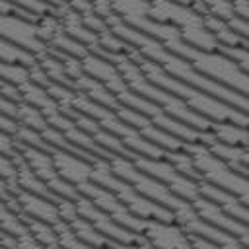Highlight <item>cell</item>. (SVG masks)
Wrapping results in <instances>:
<instances>
[{
  "instance_id": "cell-1",
  "label": "cell",
  "mask_w": 249,
  "mask_h": 249,
  "mask_svg": "<svg viewBox=\"0 0 249 249\" xmlns=\"http://www.w3.org/2000/svg\"><path fill=\"white\" fill-rule=\"evenodd\" d=\"M107 23L121 39H124L128 45H132L146 58H150L156 64H160L173 78H177V80H181V82H185V84H189L193 88H198V89L210 93L212 97H216V99H220L224 103H230L231 107H235V109H239V111L249 115V97L247 95H243V93H239V91H235V89H231V88L208 78L206 74L196 70L187 58L171 53L169 49H165L154 37H150V35H146V33L123 23L115 14L107 18Z\"/></svg>"
},
{
  "instance_id": "cell-2",
  "label": "cell",
  "mask_w": 249,
  "mask_h": 249,
  "mask_svg": "<svg viewBox=\"0 0 249 249\" xmlns=\"http://www.w3.org/2000/svg\"><path fill=\"white\" fill-rule=\"evenodd\" d=\"M126 54L140 66V70L144 72V76L152 84H156V86L163 88L165 91L177 95L181 101H185L193 111L200 113L202 117H206L210 121H216V123H235V124H241V126H249V115L247 113L231 107L230 103H224V101L212 97L210 93H206L198 88H193V86L173 78L160 64L146 58L144 54H140L132 45H128Z\"/></svg>"
},
{
  "instance_id": "cell-3",
  "label": "cell",
  "mask_w": 249,
  "mask_h": 249,
  "mask_svg": "<svg viewBox=\"0 0 249 249\" xmlns=\"http://www.w3.org/2000/svg\"><path fill=\"white\" fill-rule=\"evenodd\" d=\"M109 165H111V169L115 171V175H119V177L124 179L126 183H130L140 195H144V196H148L150 200H154V202H158V204L169 208V210L173 212L177 224H181V222H185L187 218H191L193 214H196L193 202L181 198V196L175 195L167 185H163V183L158 181L156 177L148 175L146 171L138 169L130 158H126V156H117V154H115V156L109 160Z\"/></svg>"
},
{
  "instance_id": "cell-4",
  "label": "cell",
  "mask_w": 249,
  "mask_h": 249,
  "mask_svg": "<svg viewBox=\"0 0 249 249\" xmlns=\"http://www.w3.org/2000/svg\"><path fill=\"white\" fill-rule=\"evenodd\" d=\"M152 19L177 27L181 37L196 49L202 51L220 49V43L208 29L204 16L193 8H187L173 0H152Z\"/></svg>"
},
{
  "instance_id": "cell-5",
  "label": "cell",
  "mask_w": 249,
  "mask_h": 249,
  "mask_svg": "<svg viewBox=\"0 0 249 249\" xmlns=\"http://www.w3.org/2000/svg\"><path fill=\"white\" fill-rule=\"evenodd\" d=\"M185 152L193 156L195 165L204 181L226 189L228 193H231L235 198H239L243 204L249 206V177L247 175L237 171L226 160L218 158L206 144L185 142Z\"/></svg>"
},
{
  "instance_id": "cell-6",
  "label": "cell",
  "mask_w": 249,
  "mask_h": 249,
  "mask_svg": "<svg viewBox=\"0 0 249 249\" xmlns=\"http://www.w3.org/2000/svg\"><path fill=\"white\" fill-rule=\"evenodd\" d=\"M128 230L146 237V241L154 249H195L191 235L177 222H163L152 218H132L126 224Z\"/></svg>"
},
{
  "instance_id": "cell-7",
  "label": "cell",
  "mask_w": 249,
  "mask_h": 249,
  "mask_svg": "<svg viewBox=\"0 0 249 249\" xmlns=\"http://www.w3.org/2000/svg\"><path fill=\"white\" fill-rule=\"evenodd\" d=\"M130 160L134 161V165L142 171H146L148 175L156 177L158 181H161L163 185H167L175 195H179L181 198L193 202L195 198L200 196V181H195L187 175H183L171 161L158 160V158H148V156H140V154H132Z\"/></svg>"
},
{
  "instance_id": "cell-8",
  "label": "cell",
  "mask_w": 249,
  "mask_h": 249,
  "mask_svg": "<svg viewBox=\"0 0 249 249\" xmlns=\"http://www.w3.org/2000/svg\"><path fill=\"white\" fill-rule=\"evenodd\" d=\"M23 160L27 161V165L49 185V189L62 196V198H72V200H78L82 195L80 191L68 183L66 179H62V175L58 173L56 165H54V160H53V154L47 152V150H39V148H31V146H23V152H21Z\"/></svg>"
},
{
  "instance_id": "cell-9",
  "label": "cell",
  "mask_w": 249,
  "mask_h": 249,
  "mask_svg": "<svg viewBox=\"0 0 249 249\" xmlns=\"http://www.w3.org/2000/svg\"><path fill=\"white\" fill-rule=\"evenodd\" d=\"M0 29H2V39L10 41V43H14L18 47H23V49L31 51L37 58L45 56L47 43L39 35V23L21 19L18 16L2 14V18H0Z\"/></svg>"
},
{
  "instance_id": "cell-10",
  "label": "cell",
  "mask_w": 249,
  "mask_h": 249,
  "mask_svg": "<svg viewBox=\"0 0 249 249\" xmlns=\"http://www.w3.org/2000/svg\"><path fill=\"white\" fill-rule=\"evenodd\" d=\"M193 206H195L196 214H198L202 220H206V222H210L212 226H216V228H220V230H224V231L235 235V237L249 249V228H247L241 220L233 218V216H231L230 212H226L218 202H214V200H210V198H206V196H202V195L193 200Z\"/></svg>"
},
{
  "instance_id": "cell-11",
  "label": "cell",
  "mask_w": 249,
  "mask_h": 249,
  "mask_svg": "<svg viewBox=\"0 0 249 249\" xmlns=\"http://www.w3.org/2000/svg\"><path fill=\"white\" fill-rule=\"evenodd\" d=\"M82 68H84V72H86L88 76H91V78L99 80L103 86H107L109 91L117 95V99H119L123 93H126V91L130 89V88L126 86V82H124V78H123L119 66H117L115 62H111V60L99 56V54L89 53L88 56H84V58H82Z\"/></svg>"
},
{
  "instance_id": "cell-12",
  "label": "cell",
  "mask_w": 249,
  "mask_h": 249,
  "mask_svg": "<svg viewBox=\"0 0 249 249\" xmlns=\"http://www.w3.org/2000/svg\"><path fill=\"white\" fill-rule=\"evenodd\" d=\"M54 165L58 169V173L62 175V179H66L68 183H72L74 187L91 181V173H93V161H89L84 156H78L74 152L68 150H60V148H51Z\"/></svg>"
},
{
  "instance_id": "cell-13",
  "label": "cell",
  "mask_w": 249,
  "mask_h": 249,
  "mask_svg": "<svg viewBox=\"0 0 249 249\" xmlns=\"http://www.w3.org/2000/svg\"><path fill=\"white\" fill-rule=\"evenodd\" d=\"M16 198L19 202L21 214H25L29 218H35V220H41V222H47V224H53V226L62 220V214H60V208H58L56 200H51L47 196H41V195L23 191V189L18 193Z\"/></svg>"
},
{
  "instance_id": "cell-14",
  "label": "cell",
  "mask_w": 249,
  "mask_h": 249,
  "mask_svg": "<svg viewBox=\"0 0 249 249\" xmlns=\"http://www.w3.org/2000/svg\"><path fill=\"white\" fill-rule=\"evenodd\" d=\"M111 6L123 23L138 31L152 21V0H111Z\"/></svg>"
},
{
  "instance_id": "cell-15",
  "label": "cell",
  "mask_w": 249,
  "mask_h": 249,
  "mask_svg": "<svg viewBox=\"0 0 249 249\" xmlns=\"http://www.w3.org/2000/svg\"><path fill=\"white\" fill-rule=\"evenodd\" d=\"M198 187H200V195H202V196H206V198L218 202L226 212H230L233 218L241 220V222L249 228V206H247V204H243L239 198H235V196H233L231 193H228L226 189H222V187H218V185H214V183H208V181H204V179L198 183Z\"/></svg>"
},
{
  "instance_id": "cell-16",
  "label": "cell",
  "mask_w": 249,
  "mask_h": 249,
  "mask_svg": "<svg viewBox=\"0 0 249 249\" xmlns=\"http://www.w3.org/2000/svg\"><path fill=\"white\" fill-rule=\"evenodd\" d=\"M74 89H78L80 93L88 95V97L93 99L95 103H99V105H103V107H107V109H113V111H119L121 105H123V103L117 99V95L109 91L107 86H103L99 80H95V78H91V76H88V74H84L82 78H78V80L74 82Z\"/></svg>"
},
{
  "instance_id": "cell-17",
  "label": "cell",
  "mask_w": 249,
  "mask_h": 249,
  "mask_svg": "<svg viewBox=\"0 0 249 249\" xmlns=\"http://www.w3.org/2000/svg\"><path fill=\"white\" fill-rule=\"evenodd\" d=\"M204 19H206V25H208V29L212 31V35L218 39V43L220 45H226V47H243V49H249V41L241 35V33H237L231 25H230V21L228 19H222V18H216V16H212V14H208V16H204Z\"/></svg>"
},
{
  "instance_id": "cell-18",
  "label": "cell",
  "mask_w": 249,
  "mask_h": 249,
  "mask_svg": "<svg viewBox=\"0 0 249 249\" xmlns=\"http://www.w3.org/2000/svg\"><path fill=\"white\" fill-rule=\"evenodd\" d=\"M210 134L216 138V142H222L228 146H237V148H249V126L214 121Z\"/></svg>"
},
{
  "instance_id": "cell-19",
  "label": "cell",
  "mask_w": 249,
  "mask_h": 249,
  "mask_svg": "<svg viewBox=\"0 0 249 249\" xmlns=\"http://www.w3.org/2000/svg\"><path fill=\"white\" fill-rule=\"evenodd\" d=\"M2 62H8V64H21V66H27L31 68L35 62H37V56L23 49V47H18L6 39H2Z\"/></svg>"
},
{
  "instance_id": "cell-20",
  "label": "cell",
  "mask_w": 249,
  "mask_h": 249,
  "mask_svg": "<svg viewBox=\"0 0 249 249\" xmlns=\"http://www.w3.org/2000/svg\"><path fill=\"white\" fill-rule=\"evenodd\" d=\"M54 230H56V235H58V241H60V247L62 249H91L88 243H84L78 237V233L74 231V228L70 226V222H66L64 218L54 224Z\"/></svg>"
},
{
  "instance_id": "cell-21",
  "label": "cell",
  "mask_w": 249,
  "mask_h": 249,
  "mask_svg": "<svg viewBox=\"0 0 249 249\" xmlns=\"http://www.w3.org/2000/svg\"><path fill=\"white\" fill-rule=\"evenodd\" d=\"M165 160L171 161L183 175H187V177H191V179H195V181H202V177H200V173H198V169H196V165H195V160H193V156H191L189 152H185V150L167 152V158H165Z\"/></svg>"
},
{
  "instance_id": "cell-22",
  "label": "cell",
  "mask_w": 249,
  "mask_h": 249,
  "mask_svg": "<svg viewBox=\"0 0 249 249\" xmlns=\"http://www.w3.org/2000/svg\"><path fill=\"white\" fill-rule=\"evenodd\" d=\"M2 80L21 88L23 84H27L31 80V68L21 66V64H8L2 62Z\"/></svg>"
},
{
  "instance_id": "cell-23",
  "label": "cell",
  "mask_w": 249,
  "mask_h": 249,
  "mask_svg": "<svg viewBox=\"0 0 249 249\" xmlns=\"http://www.w3.org/2000/svg\"><path fill=\"white\" fill-rule=\"evenodd\" d=\"M8 2H12V4H16V6H19V8H25V10L33 12V14H37L39 18H45V16H49V14L58 16V10H60V8H56V6H53V4H49V2H45V0H8Z\"/></svg>"
},
{
  "instance_id": "cell-24",
  "label": "cell",
  "mask_w": 249,
  "mask_h": 249,
  "mask_svg": "<svg viewBox=\"0 0 249 249\" xmlns=\"http://www.w3.org/2000/svg\"><path fill=\"white\" fill-rule=\"evenodd\" d=\"M91 2V6H93V10H95V14H99L101 18H109V16H113V6H111V0H89Z\"/></svg>"
},
{
  "instance_id": "cell-25",
  "label": "cell",
  "mask_w": 249,
  "mask_h": 249,
  "mask_svg": "<svg viewBox=\"0 0 249 249\" xmlns=\"http://www.w3.org/2000/svg\"><path fill=\"white\" fill-rule=\"evenodd\" d=\"M230 21V25L237 31V33H241L247 41H249V21L247 19H243V18H239V16H233L231 19H228Z\"/></svg>"
},
{
  "instance_id": "cell-26",
  "label": "cell",
  "mask_w": 249,
  "mask_h": 249,
  "mask_svg": "<svg viewBox=\"0 0 249 249\" xmlns=\"http://www.w3.org/2000/svg\"><path fill=\"white\" fill-rule=\"evenodd\" d=\"M231 2H233L235 16H239V18L249 21V0H231Z\"/></svg>"
},
{
  "instance_id": "cell-27",
  "label": "cell",
  "mask_w": 249,
  "mask_h": 249,
  "mask_svg": "<svg viewBox=\"0 0 249 249\" xmlns=\"http://www.w3.org/2000/svg\"><path fill=\"white\" fill-rule=\"evenodd\" d=\"M230 165H233L237 171H241L243 175H247V177H249V167H247V165H243V163H230Z\"/></svg>"
},
{
  "instance_id": "cell-28",
  "label": "cell",
  "mask_w": 249,
  "mask_h": 249,
  "mask_svg": "<svg viewBox=\"0 0 249 249\" xmlns=\"http://www.w3.org/2000/svg\"><path fill=\"white\" fill-rule=\"evenodd\" d=\"M45 2H49V4H53V6H56V8L66 6V2H64V0H45Z\"/></svg>"
},
{
  "instance_id": "cell-29",
  "label": "cell",
  "mask_w": 249,
  "mask_h": 249,
  "mask_svg": "<svg viewBox=\"0 0 249 249\" xmlns=\"http://www.w3.org/2000/svg\"><path fill=\"white\" fill-rule=\"evenodd\" d=\"M64 2H66V4H68V2H70V0H64Z\"/></svg>"
}]
</instances>
